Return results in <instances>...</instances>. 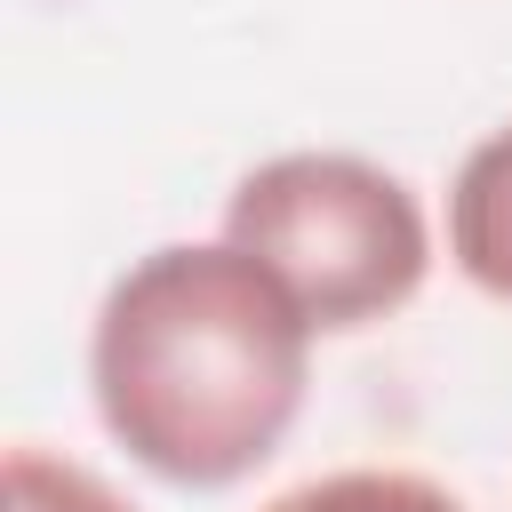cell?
Returning a JSON list of instances; mask_svg holds the SVG:
<instances>
[{
	"instance_id": "cell-1",
	"label": "cell",
	"mask_w": 512,
	"mask_h": 512,
	"mask_svg": "<svg viewBox=\"0 0 512 512\" xmlns=\"http://www.w3.org/2000/svg\"><path fill=\"white\" fill-rule=\"evenodd\" d=\"M304 304L232 240H168L136 256L88 328V392L104 432L168 488H232L296 432L312 392Z\"/></svg>"
},
{
	"instance_id": "cell-2",
	"label": "cell",
	"mask_w": 512,
	"mask_h": 512,
	"mask_svg": "<svg viewBox=\"0 0 512 512\" xmlns=\"http://www.w3.org/2000/svg\"><path fill=\"white\" fill-rule=\"evenodd\" d=\"M224 240L256 256L320 336L392 320L432 272L424 200L360 152H272L224 200Z\"/></svg>"
},
{
	"instance_id": "cell-3",
	"label": "cell",
	"mask_w": 512,
	"mask_h": 512,
	"mask_svg": "<svg viewBox=\"0 0 512 512\" xmlns=\"http://www.w3.org/2000/svg\"><path fill=\"white\" fill-rule=\"evenodd\" d=\"M448 256L456 272L512 304V120L488 128L464 160H456V184H448Z\"/></svg>"
},
{
	"instance_id": "cell-4",
	"label": "cell",
	"mask_w": 512,
	"mask_h": 512,
	"mask_svg": "<svg viewBox=\"0 0 512 512\" xmlns=\"http://www.w3.org/2000/svg\"><path fill=\"white\" fill-rule=\"evenodd\" d=\"M264 512H464L432 472L408 464H344V472H312L296 488H280Z\"/></svg>"
},
{
	"instance_id": "cell-5",
	"label": "cell",
	"mask_w": 512,
	"mask_h": 512,
	"mask_svg": "<svg viewBox=\"0 0 512 512\" xmlns=\"http://www.w3.org/2000/svg\"><path fill=\"white\" fill-rule=\"evenodd\" d=\"M8 512H136L120 488H104L88 464L48 448H8Z\"/></svg>"
}]
</instances>
